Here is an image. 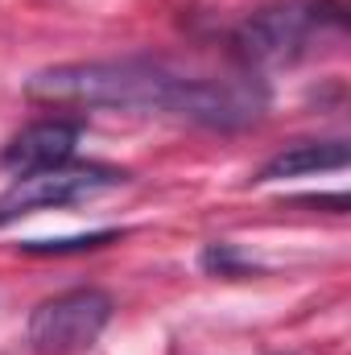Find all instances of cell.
<instances>
[{"label":"cell","mask_w":351,"mask_h":355,"mask_svg":"<svg viewBox=\"0 0 351 355\" xmlns=\"http://www.w3.org/2000/svg\"><path fill=\"white\" fill-rule=\"evenodd\" d=\"M348 162H351L348 141H302V145H289V149L273 153L257 170L252 182H281V178L318 174V170H348Z\"/></svg>","instance_id":"cell-6"},{"label":"cell","mask_w":351,"mask_h":355,"mask_svg":"<svg viewBox=\"0 0 351 355\" xmlns=\"http://www.w3.org/2000/svg\"><path fill=\"white\" fill-rule=\"evenodd\" d=\"M112 322V293L79 285L58 297H46L29 314V347L37 355H79Z\"/></svg>","instance_id":"cell-3"},{"label":"cell","mask_w":351,"mask_h":355,"mask_svg":"<svg viewBox=\"0 0 351 355\" xmlns=\"http://www.w3.org/2000/svg\"><path fill=\"white\" fill-rule=\"evenodd\" d=\"M29 99L50 103H87V107H137L166 112L203 128H244L268 107V87L257 75H182L149 58L120 62H62L25 79Z\"/></svg>","instance_id":"cell-1"},{"label":"cell","mask_w":351,"mask_h":355,"mask_svg":"<svg viewBox=\"0 0 351 355\" xmlns=\"http://www.w3.org/2000/svg\"><path fill=\"white\" fill-rule=\"evenodd\" d=\"M120 240L116 227H103V232H87V236H62V240H25L17 244L25 257H71V252H91V248H103Z\"/></svg>","instance_id":"cell-7"},{"label":"cell","mask_w":351,"mask_h":355,"mask_svg":"<svg viewBox=\"0 0 351 355\" xmlns=\"http://www.w3.org/2000/svg\"><path fill=\"white\" fill-rule=\"evenodd\" d=\"M128 182V170L116 166H95V162H67L54 170H37V174H21L4 194H0V223L29 215V211H46V207H71V202H87L103 190H116Z\"/></svg>","instance_id":"cell-4"},{"label":"cell","mask_w":351,"mask_h":355,"mask_svg":"<svg viewBox=\"0 0 351 355\" xmlns=\"http://www.w3.org/2000/svg\"><path fill=\"white\" fill-rule=\"evenodd\" d=\"M83 120H37L29 128H21L4 149H0V170L8 174H37V170H54V166H67L79 149V137H83Z\"/></svg>","instance_id":"cell-5"},{"label":"cell","mask_w":351,"mask_h":355,"mask_svg":"<svg viewBox=\"0 0 351 355\" xmlns=\"http://www.w3.org/2000/svg\"><path fill=\"white\" fill-rule=\"evenodd\" d=\"M323 29H343V0H285L252 12L236 29V54L248 67L289 62Z\"/></svg>","instance_id":"cell-2"},{"label":"cell","mask_w":351,"mask_h":355,"mask_svg":"<svg viewBox=\"0 0 351 355\" xmlns=\"http://www.w3.org/2000/svg\"><path fill=\"white\" fill-rule=\"evenodd\" d=\"M198 265L203 272H211V277H252V272H261L257 261H248L236 244H228V240H215V244H207L203 252H198Z\"/></svg>","instance_id":"cell-8"}]
</instances>
